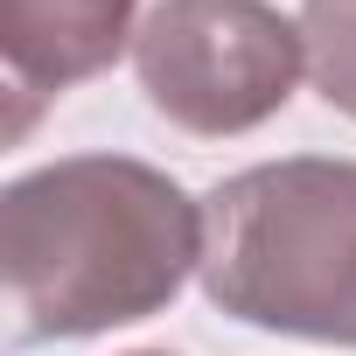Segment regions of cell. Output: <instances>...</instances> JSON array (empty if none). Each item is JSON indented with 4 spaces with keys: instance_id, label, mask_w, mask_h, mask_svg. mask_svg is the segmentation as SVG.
<instances>
[{
    "instance_id": "cell-5",
    "label": "cell",
    "mask_w": 356,
    "mask_h": 356,
    "mask_svg": "<svg viewBox=\"0 0 356 356\" xmlns=\"http://www.w3.org/2000/svg\"><path fill=\"white\" fill-rule=\"evenodd\" d=\"M300 35L314 91L342 119H356V0H300Z\"/></svg>"
},
{
    "instance_id": "cell-3",
    "label": "cell",
    "mask_w": 356,
    "mask_h": 356,
    "mask_svg": "<svg viewBox=\"0 0 356 356\" xmlns=\"http://www.w3.org/2000/svg\"><path fill=\"white\" fill-rule=\"evenodd\" d=\"M133 70L147 105L196 140H238L286 112L307 35L273 0H154Z\"/></svg>"
},
{
    "instance_id": "cell-2",
    "label": "cell",
    "mask_w": 356,
    "mask_h": 356,
    "mask_svg": "<svg viewBox=\"0 0 356 356\" xmlns=\"http://www.w3.org/2000/svg\"><path fill=\"white\" fill-rule=\"evenodd\" d=\"M203 293L231 321L356 349V161L286 154L203 196Z\"/></svg>"
},
{
    "instance_id": "cell-6",
    "label": "cell",
    "mask_w": 356,
    "mask_h": 356,
    "mask_svg": "<svg viewBox=\"0 0 356 356\" xmlns=\"http://www.w3.org/2000/svg\"><path fill=\"white\" fill-rule=\"evenodd\" d=\"M133 356H168V349H133Z\"/></svg>"
},
{
    "instance_id": "cell-1",
    "label": "cell",
    "mask_w": 356,
    "mask_h": 356,
    "mask_svg": "<svg viewBox=\"0 0 356 356\" xmlns=\"http://www.w3.org/2000/svg\"><path fill=\"white\" fill-rule=\"evenodd\" d=\"M203 273V203L133 154H63L0 196L8 342H84L161 314Z\"/></svg>"
},
{
    "instance_id": "cell-4",
    "label": "cell",
    "mask_w": 356,
    "mask_h": 356,
    "mask_svg": "<svg viewBox=\"0 0 356 356\" xmlns=\"http://www.w3.org/2000/svg\"><path fill=\"white\" fill-rule=\"evenodd\" d=\"M140 0H0V63H8V98L15 119L8 133L29 126V105L63 98L70 84L112 70L140 29Z\"/></svg>"
}]
</instances>
